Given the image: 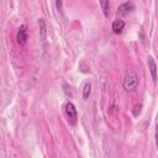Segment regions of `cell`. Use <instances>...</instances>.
<instances>
[{"label": "cell", "instance_id": "obj_1", "mask_svg": "<svg viewBox=\"0 0 158 158\" xmlns=\"http://www.w3.org/2000/svg\"><path fill=\"white\" fill-rule=\"evenodd\" d=\"M139 84V78L138 75L136 74V72L133 70H127L125 73V77H123V81H122V85H123V89L126 91H133L137 89Z\"/></svg>", "mask_w": 158, "mask_h": 158}, {"label": "cell", "instance_id": "obj_2", "mask_svg": "<svg viewBox=\"0 0 158 158\" xmlns=\"http://www.w3.org/2000/svg\"><path fill=\"white\" fill-rule=\"evenodd\" d=\"M64 112H65V115H67L69 122H70L72 125H74V123L77 122V118H78V111H77L74 104L70 102V101L65 102V105H64Z\"/></svg>", "mask_w": 158, "mask_h": 158}, {"label": "cell", "instance_id": "obj_3", "mask_svg": "<svg viewBox=\"0 0 158 158\" xmlns=\"http://www.w3.org/2000/svg\"><path fill=\"white\" fill-rule=\"evenodd\" d=\"M16 41L20 46H25L28 41V35H27V28L25 25H21L17 30V33H16Z\"/></svg>", "mask_w": 158, "mask_h": 158}, {"label": "cell", "instance_id": "obj_4", "mask_svg": "<svg viewBox=\"0 0 158 158\" xmlns=\"http://www.w3.org/2000/svg\"><path fill=\"white\" fill-rule=\"evenodd\" d=\"M133 10H135L133 2L126 1V2H122V4L117 7V14H120V15H127L128 12H131V11H133Z\"/></svg>", "mask_w": 158, "mask_h": 158}, {"label": "cell", "instance_id": "obj_5", "mask_svg": "<svg viewBox=\"0 0 158 158\" xmlns=\"http://www.w3.org/2000/svg\"><path fill=\"white\" fill-rule=\"evenodd\" d=\"M148 68H149L153 83H157V64H156V62H154V59L152 57L148 58Z\"/></svg>", "mask_w": 158, "mask_h": 158}, {"label": "cell", "instance_id": "obj_6", "mask_svg": "<svg viewBox=\"0 0 158 158\" xmlns=\"http://www.w3.org/2000/svg\"><path fill=\"white\" fill-rule=\"evenodd\" d=\"M111 28H112V32H114V33H121L122 30L125 28V21L121 20V19L115 20V21L112 22V25H111Z\"/></svg>", "mask_w": 158, "mask_h": 158}, {"label": "cell", "instance_id": "obj_7", "mask_svg": "<svg viewBox=\"0 0 158 158\" xmlns=\"http://www.w3.org/2000/svg\"><path fill=\"white\" fill-rule=\"evenodd\" d=\"M38 26H40V36L42 40L47 38V23L44 21V19H40L38 20Z\"/></svg>", "mask_w": 158, "mask_h": 158}, {"label": "cell", "instance_id": "obj_8", "mask_svg": "<svg viewBox=\"0 0 158 158\" xmlns=\"http://www.w3.org/2000/svg\"><path fill=\"white\" fill-rule=\"evenodd\" d=\"M90 94H91V84H90L89 81H86V83L84 84V86H83V99H84V100L89 99Z\"/></svg>", "mask_w": 158, "mask_h": 158}, {"label": "cell", "instance_id": "obj_9", "mask_svg": "<svg viewBox=\"0 0 158 158\" xmlns=\"http://www.w3.org/2000/svg\"><path fill=\"white\" fill-rule=\"evenodd\" d=\"M100 6L102 7V12L105 16H109V12H110V2L109 1H101L100 2Z\"/></svg>", "mask_w": 158, "mask_h": 158}, {"label": "cell", "instance_id": "obj_10", "mask_svg": "<svg viewBox=\"0 0 158 158\" xmlns=\"http://www.w3.org/2000/svg\"><path fill=\"white\" fill-rule=\"evenodd\" d=\"M141 109H142V104H137V105H135V107H133V115L137 116V115L141 112Z\"/></svg>", "mask_w": 158, "mask_h": 158}, {"label": "cell", "instance_id": "obj_11", "mask_svg": "<svg viewBox=\"0 0 158 158\" xmlns=\"http://www.w3.org/2000/svg\"><path fill=\"white\" fill-rule=\"evenodd\" d=\"M56 6H57V7L59 9V7L62 6V1H56Z\"/></svg>", "mask_w": 158, "mask_h": 158}]
</instances>
